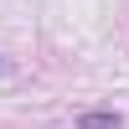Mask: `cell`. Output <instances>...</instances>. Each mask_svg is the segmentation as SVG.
I'll use <instances>...</instances> for the list:
<instances>
[{
	"mask_svg": "<svg viewBox=\"0 0 129 129\" xmlns=\"http://www.w3.org/2000/svg\"><path fill=\"white\" fill-rule=\"evenodd\" d=\"M83 129H119V114H88Z\"/></svg>",
	"mask_w": 129,
	"mask_h": 129,
	"instance_id": "cell-1",
	"label": "cell"
}]
</instances>
